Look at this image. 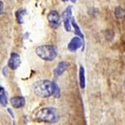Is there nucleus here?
Segmentation results:
<instances>
[{
    "label": "nucleus",
    "instance_id": "nucleus-1",
    "mask_svg": "<svg viewBox=\"0 0 125 125\" xmlns=\"http://www.w3.org/2000/svg\"><path fill=\"white\" fill-rule=\"evenodd\" d=\"M56 84L47 79H43L34 83L32 90L37 96L45 98L54 94Z\"/></svg>",
    "mask_w": 125,
    "mask_h": 125
},
{
    "label": "nucleus",
    "instance_id": "nucleus-2",
    "mask_svg": "<svg viewBox=\"0 0 125 125\" xmlns=\"http://www.w3.org/2000/svg\"><path fill=\"white\" fill-rule=\"evenodd\" d=\"M36 54L45 61H52L58 54L57 47L53 45H43L36 48Z\"/></svg>",
    "mask_w": 125,
    "mask_h": 125
},
{
    "label": "nucleus",
    "instance_id": "nucleus-3",
    "mask_svg": "<svg viewBox=\"0 0 125 125\" xmlns=\"http://www.w3.org/2000/svg\"><path fill=\"white\" fill-rule=\"evenodd\" d=\"M36 118L44 122L55 123L59 119V114L55 109L47 107L39 110L36 114Z\"/></svg>",
    "mask_w": 125,
    "mask_h": 125
},
{
    "label": "nucleus",
    "instance_id": "nucleus-4",
    "mask_svg": "<svg viewBox=\"0 0 125 125\" xmlns=\"http://www.w3.org/2000/svg\"><path fill=\"white\" fill-rule=\"evenodd\" d=\"M62 19L64 22V26L65 28V30L67 31H71V26L70 22L72 19V10H71V6H69L66 8V10L62 13Z\"/></svg>",
    "mask_w": 125,
    "mask_h": 125
},
{
    "label": "nucleus",
    "instance_id": "nucleus-5",
    "mask_svg": "<svg viewBox=\"0 0 125 125\" xmlns=\"http://www.w3.org/2000/svg\"><path fill=\"white\" fill-rule=\"evenodd\" d=\"M47 20L52 28H57L60 24V17L56 10H51L47 15Z\"/></svg>",
    "mask_w": 125,
    "mask_h": 125
},
{
    "label": "nucleus",
    "instance_id": "nucleus-6",
    "mask_svg": "<svg viewBox=\"0 0 125 125\" xmlns=\"http://www.w3.org/2000/svg\"><path fill=\"white\" fill-rule=\"evenodd\" d=\"M21 64V59L20 55L16 53V52H13L10 55V58L8 60V67L12 70H16L17 68H18L20 67Z\"/></svg>",
    "mask_w": 125,
    "mask_h": 125
},
{
    "label": "nucleus",
    "instance_id": "nucleus-7",
    "mask_svg": "<svg viewBox=\"0 0 125 125\" xmlns=\"http://www.w3.org/2000/svg\"><path fill=\"white\" fill-rule=\"evenodd\" d=\"M83 46V41L80 38L75 37L72 38V40L68 43L67 48L71 52H75L77 49L80 48Z\"/></svg>",
    "mask_w": 125,
    "mask_h": 125
},
{
    "label": "nucleus",
    "instance_id": "nucleus-8",
    "mask_svg": "<svg viewBox=\"0 0 125 125\" xmlns=\"http://www.w3.org/2000/svg\"><path fill=\"white\" fill-rule=\"evenodd\" d=\"M10 104L12 105L13 107L18 109V108L22 107L25 105L26 100H25V98L23 97L17 96V97H14L12 98H10Z\"/></svg>",
    "mask_w": 125,
    "mask_h": 125
},
{
    "label": "nucleus",
    "instance_id": "nucleus-9",
    "mask_svg": "<svg viewBox=\"0 0 125 125\" xmlns=\"http://www.w3.org/2000/svg\"><path fill=\"white\" fill-rule=\"evenodd\" d=\"M67 67V64L65 62H61L59 63L58 66L54 70V74L55 76H61L66 70Z\"/></svg>",
    "mask_w": 125,
    "mask_h": 125
},
{
    "label": "nucleus",
    "instance_id": "nucleus-10",
    "mask_svg": "<svg viewBox=\"0 0 125 125\" xmlns=\"http://www.w3.org/2000/svg\"><path fill=\"white\" fill-rule=\"evenodd\" d=\"M0 90H1V92H0V103H1V105L2 106H6L8 104L7 94H6L5 91L2 86L0 87Z\"/></svg>",
    "mask_w": 125,
    "mask_h": 125
},
{
    "label": "nucleus",
    "instance_id": "nucleus-11",
    "mask_svg": "<svg viewBox=\"0 0 125 125\" xmlns=\"http://www.w3.org/2000/svg\"><path fill=\"white\" fill-rule=\"evenodd\" d=\"M79 85L81 88H84L85 86V69L83 66L79 67Z\"/></svg>",
    "mask_w": 125,
    "mask_h": 125
},
{
    "label": "nucleus",
    "instance_id": "nucleus-12",
    "mask_svg": "<svg viewBox=\"0 0 125 125\" xmlns=\"http://www.w3.org/2000/svg\"><path fill=\"white\" fill-rule=\"evenodd\" d=\"M26 13V10L25 9H20L18 10L16 14H15V16H16V18H17V20L19 23H22L23 22V19H22V17L23 15Z\"/></svg>",
    "mask_w": 125,
    "mask_h": 125
},
{
    "label": "nucleus",
    "instance_id": "nucleus-13",
    "mask_svg": "<svg viewBox=\"0 0 125 125\" xmlns=\"http://www.w3.org/2000/svg\"><path fill=\"white\" fill-rule=\"evenodd\" d=\"M71 23H72V26H73V28H74L75 34H76V35H79V37H81V38H82V39H83V38H84V36H83V33L81 32V30L79 29V26H77V24L76 23L75 19H74L73 17H72V19H71Z\"/></svg>",
    "mask_w": 125,
    "mask_h": 125
},
{
    "label": "nucleus",
    "instance_id": "nucleus-14",
    "mask_svg": "<svg viewBox=\"0 0 125 125\" xmlns=\"http://www.w3.org/2000/svg\"><path fill=\"white\" fill-rule=\"evenodd\" d=\"M115 15L116 18L121 19V18H122L124 16V10H123L122 8L117 7L115 8Z\"/></svg>",
    "mask_w": 125,
    "mask_h": 125
},
{
    "label": "nucleus",
    "instance_id": "nucleus-15",
    "mask_svg": "<svg viewBox=\"0 0 125 125\" xmlns=\"http://www.w3.org/2000/svg\"><path fill=\"white\" fill-rule=\"evenodd\" d=\"M55 97H57V98H59V96H60V94H59V86L56 85V86H55V92H54V94H53Z\"/></svg>",
    "mask_w": 125,
    "mask_h": 125
},
{
    "label": "nucleus",
    "instance_id": "nucleus-16",
    "mask_svg": "<svg viewBox=\"0 0 125 125\" xmlns=\"http://www.w3.org/2000/svg\"><path fill=\"white\" fill-rule=\"evenodd\" d=\"M8 113L10 115V116L12 117L13 118H14V113H13V112H12V110H11L10 109H8Z\"/></svg>",
    "mask_w": 125,
    "mask_h": 125
},
{
    "label": "nucleus",
    "instance_id": "nucleus-17",
    "mask_svg": "<svg viewBox=\"0 0 125 125\" xmlns=\"http://www.w3.org/2000/svg\"><path fill=\"white\" fill-rule=\"evenodd\" d=\"M0 6H1V8H0L1 9V14H3V2L2 1L0 2Z\"/></svg>",
    "mask_w": 125,
    "mask_h": 125
},
{
    "label": "nucleus",
    "instance_id": "nucleus-18",
    "mask_svg": "<svg viewBox=\"0 0 125 125\" xmlns=\"http://www.w3.org/2000/svg\"><path fill=\"white\" fill-rule=\"evenodd\" d=\"M2 73H3V74H4V76H7V67H4V68H3Z\"/></svg>",
    "mask_w": 125,
    "mask_h": 125
},
{
    "label": "nucleus",
    "instance_id": "nucleus-19",
    "mask_svg": "<svg viewBox=\"0 0 125 125\" xmlns=\"http://www.w3.org/2000/svg\"><path fill=\"white\" fill-rule=\"evenodd\" d=\"M124 86H125V82H124Z\"/></svg>",
    "mask_w": 125,
    "mask_h": 125
}]
</instances>
